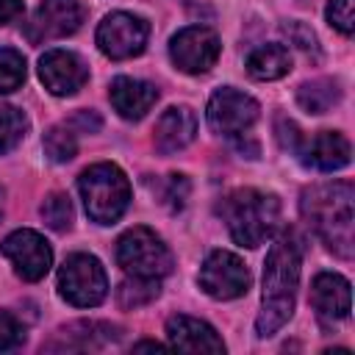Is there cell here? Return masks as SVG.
Instances as JSON below:
<instances>
[{"instance_id": "6da1fadb", "label": "cell", "mask_w": 355, "mask_h": 355, "mask_svg": "<svg viewBox=\"0 0 355 355\" xmlns=\"http://www.w3.org/2000/svg\"><path fill=\"white\" fill-rule=\"evenodd\" d=\"M302 269V241L294 230H283L266 252L263 261V288H261V311L255 319L258 338L275 336L294 313L297 288Z\"/></svg>"}, {"instance_id": "7a4b0ae2", "label": "cell", "mask_w": 355, "mask_h": 355, "mask_svg": "<svg viewBox=\"0 0 355 355\" xmlns=\"http://www.w3.org/2000/svg\"><path fill=\"white\" fill-rule=\"evenodd\" d=\"M355 186L349 180L313 183L300 197V214L308 227L322 239V244L349 261L355 250V214H352Z\"/></svg>"}, {"instance_id": "3957f363", "label": "cell", "mask_w": 355, "mask_h": 355, "mask_svg": "<svg viewBox=\"0 0 355 355\" xmlns=\"http://www.w3.org/2000/svg\"><path fill=\"white\" fill-rule=\"evenodd\" d=\"M216 211L227 225L233 241L250 250L263 244L280 222V200L258 189H236L225 194Z\"/></svg>"}, {"instance_id": "277c9868", "label": "cell", "mask_w": 355, "mask_h": 355, "mask_svg": "<svg viewBox=\"0 0 355 355\" xmlns=\"http://www.w3.org/2000/svg\"><path fill=\"white\" fill-rule=\"evenodd\" d=\"M78 191L92 222L114 225L130 202V183L116 164H92L78 178Z\"/></svg>"}, {"instance_id": "5b68a950", "label": "cell", "mask_w": 355, "mask_h": 355, "mask_svg": "<svg viewBox=\"0 0 355 355\" xmlns=\"http://www.w3.org/2000/svg\"><path fill=\"white\" fill-rule=\"evenodd\" d=\"M116 263L133 277H166L175 266L169 247L150 227H130L116 241Z\"/></svg>"}, {"instance_id": "8992f818", "label": "cell", "mask_w": 355, "mask_h": 355, "mask_svg": "<svg viewBox=\"0 0 355 355\" xmlns=\"http://www.w3.org/2000/svg\"><path fill=\"white\" fill-rule=\"evenodd\" d=\"M58 294L75 308H94L108 294L103 263L89 252L69 255L58 269Z\"/></svg>"}, {"instance_id": "52a82bcc", "label": "cell", "mask_w": 355, "mask_h": 355, "mask_svg": "<svg viewBox=\"0 0 355 355\" xmlns=\"http://www.w3.org/2000/svg\"><path fill=\"white\" fill-rule=\"evenodd\" d=\"M197 283L214 300H236V297L247 294L252 277H250L247 263L239 255H233L227 250H214L202 261Z\"/></svg>"}, {"instance_id": "ba28073f", "label": "cell", "mask_w": 355, "mask_h": 355, "mask_svg": "<svg viewBox=\"0 0 355 355\" xmlns=\"http://www.w3.org/2000/svg\"><path fill=\"white\" fill-rule=\"evenodd\" d=\"M147 36H150V25L128 11H114L97 25V47L103 55L114 61L139 55L147 44Z\"/></svg>"}, {"instance_id": "9c48e42d", "label": "cell", "mask_w": 355, "mask_h": 355, "mask_svg": "<svg viewBox=\"0 0 355 355\" xmlns=\"http://www.w3.org/2000/svg\"><path fill=\"white\" fill-rule=\"evenodd\" d=\"M222 53V44H219V36L211 31V28H202V25H189L183 31H178L169 42V58L172 64L186 72V75H202L208 72L216 58Z\"/></svg>"}, {"instance_id": "30bf717a", "label": "cell", "mask_w": 355, "mask_h": 355, "mask_svg": "<svg viewBox=\"0 0 355 355\" xmlns=\"http://www.w3.org/2000/svg\"><path fill=\"white\" fill-rule=\"evenodd\" d=\"M258 111L261 108L250 94L233 86H222L211 94L205 119H208V128L219 136H241L258 119Z\"/></svg>"}, {"instance_id": "8fae6325", "label": "cell", "mask_w": 355, "mask_h": 355, "mask_svg": "<svg viewBox=\"0 0 355 355\" xmlns=\"http://www.w3.org/2000/svg\"><path fill=\"white\" fill-rule=\"evenodd\" d=\"M86 19L83 0H42L33 11L31 22L25 25V36L31 42H50L75 33Z\"/></svg>"}, {"instance_id": "7c38bea8", "label": "cell", "mask_w": 355, "mask_h": 355, "mask_svg": "<svg viewBox=\"0 0 355 355\" xmlns=\"http://www.w3.org/2000/svg\"><path fill=\"white\" fill-rule=\"evenodd\" d=\"M0 252L11 261L14 272L28 283L42 280L53 266V250L44 241V236H39L36 230H14V233H8L3 239V244H0Z\"/></svg>"}, {"instance_id": "4fadbf2b", "label": "cell", "mask_w": 355, "mask_h": 355, "mask_svg": "<svg viewBox=\"0 0 355 355\" xmlns=\"http://www.w3.org/2000/svg\"><path fill=\"white\" fill-rule=\"evenodd\" d=\"M39 80L44 83V89L50 94L69 97V94L80 92L83 83L89 80V67L78 53L55 47L39 58Z\"/></svg>"}, {"instance_id": "5bb4252c", "label": "cell", "mask_w": 355, "mask_h": 355, "mask_svg": "<svg viewBox=\"0 0 355 355\" xmlns=\"http://www.w3.org/2000/svg\"><path fill=\"white\" fill-rule=\"evenodd\" d=\"M300 161L308 166V169H316V172H336V169H344L352 158V147H349V139L338 130H322L316 133L313 139H305L302 147L297 150Z\"/></svg>"}, {"instance_id": "9a60e30c", "label": "cell", "mask_w": 355, "mask_h": 355, "mask_svg": "<svg viewBox=\"0 0 355 355\" xmlns=\"http://www.w3.org/2000/svg\"><path fill=\"white\" fill-rule=\"evenodd\" d=\"M119 338V327L108 322H72L53 333V338L42 347L47 352H86L100 349Z\"/></svg>"}, {"instance_id": "2e32d148", "label": "cell", "mask_w": 355, "mask_h": 355, "mask_svg": "<svg viewBox=\"0 0 355 355\" xmlns=\"http://www.w3.org/2000/svg\"><path fill=\"white\" fill-rule=\"evenodd\" d=\"M311 305L324 324L349 316V280L338 272H319L311 283Z\"/></svg>"}, {"instance_id": "e0dca14e", "label": "cell", "mask_w": 355, "mask_h": 355, "mask_svg": "<svg viewBox=\"0 0 355 355\" xmlns=\"http://www.w3.org/2000/svg\"><path fill=\"white\" fill-rule=\"evenodd\" d=\"M166 338L175 349L183 352H225V341L208 322L183 313L166 319Z\"/></svg>"}, {"instance_id": "ac0fdd59", "label": "cell", "mask_w": 355, "mask_h": 355, "mask_svg": "<svg viewBox=\"0 0 355 355\" xmlns=\"http://www.w3.org/2000/svg\"><path fill=\"white\" fill-rule=\"evenodd\" d=\"M197 136V116L189 105H172L166 108L158 122H155V133H153V141H155V150L161 155H172L183 147H189Z\"/></svg>"}, {"instance_id": "d6986e66", "label": "cell", "mask_w": 355, "mask_h": 355, "mask_svg": "<svg viewBox=\"0 0 355 355\" xmlns=\"http://www.w3.org/2000/svg\"><path fill=\"white\" fill-rule=\"evenodd\" d=\"M108 100L114 105V111L122 116V119H141L158 100V89L147 80H139V78H128V75H119L111 80V89H108Z\"/></svg>"}, {"instance_id": "ffe728a7", "label": "cell", "mask_w": 355, "mask_h": 355, "mask_svg": "<svg viewBox=\"0 0 355 355\" xmlns=\"http://www.w3.org/2000/svg\"><path fill=\"white\" fill-rule=\"evenodd\" d=\"M291 69V53L283 44H261L247 55V72L255 80H277Z\"/></svg>"}, {"instance_id": "44dd1931", "label": "cell", "mask_w": 355, "mask_h": 355, "mask_svg": "<svg viewBox=\"0 0 355 355\" xmlns=\"http://www.w3.org/2000/svg\"><path fill=\"white\" fill-rule=\"evenodd\" d=\"M341 100V86L333 78H316V80H305L297 89V103L302 111L308 114H324L330 111L336 103Z\"/></svg>"}, {"instance_id": "7402d4cb", "label": "cell", "mask_w": 355, "mask_h": 355, "mask_svg": "<svg viewBox=\"0 0 355 355\" xmlns=\"http://www.w3.org/2000/svg\"><path fill=\"white\" fill-rule=\"evenodd\" d=\"M161 294V280L155 277H133L128 275L119 288H116V302L122 308H141L147 302H153Z\"/></svg>"}, {"instance_id": "603a6c76", "label": "cell", "mask_w": 355, "mask_h": 355, "mask_svg": "<svg viewBox=\"0 0 355 355\" xmlns=\"http://www.w3.org/2000/svg\"><path fill=\"white\" fill-rule=\"evenodd\" d=\"M42 147H44V155H47L50 161L67 164V161H72L75 153H78V136H75V130H72L67 122H64V125H53V128L44 133Z\"/></svg>"}, {"instance_id": "cb8c5ba5", "label": "cell", "mask_w": 355, "mask_h": 355, "mask_svg": "<svg viewBox=\"0 0 355 355\" xmlns=\"http://www.w3.org/2000/svg\"><path fill=\"white\" fill-rule=\"evenodd\" d=\"M28 133V116L14 105H0V155L11 153Z\"/></svg>"}, {"instance_id": "d4e9b609", "label": "cell", "mask_w": 355, "mask_h": 355, "mask_svg": "<svg viewBox=\"0 0 355 355\" xmlns=\"http://www.w3.org/2000/svg\"><path fill=\"white\" fill-rule=\"evenodd\" d=\"M39 214H42L44 225H47L50 230H58V233L69 230V227H72V219H75V214H72V202H69V197L61 194V191L47 194L44 202H42V208H39Z\"/></svg>"}, {"instance_id": "484cf974", "label": "cell", "mask_w": 355, "mask_h": 355, "mask_svg": "<svg viewBox=\"0 0 355 355\" xmlns=\"http://www.w3.org/2000/svg\"><path fill=\"white\" fill-rule=\"evenodd\" d=\"M25 80V58L14 47H0V94L19 89Z\"/></svg>"}, {"instance_id": "4316f807", "label": "cell", "mask_w": 355, "mask_h": 355, "mask_svg": "<svg viewBox=\"0 0 355 355\" xmlns=\"http://www.w3.org/2000/svg\"><path fill=\"white\" fill-rule=\"evenodd\" d=\"M324 17L338 33L352 36V31H355V0H327Z\"/></svg>"}, {"instance_id": "83f0119b", "label": "cell", "mask_w": 355, "mask_h": 355, "mask_svg": "<svg viewBox=\"0 0 355 355\" xmlns=\"http://www.w3.org/2000/svg\"><path fill=\"white\" fill-rule=\"evenodd\" d=\"M22 341H25V324L14 313L0 311V352L17 349Z\"/></svg>"}, {"instance_id": "f1b7e54d", "label": "cell", "mask_w": 355, "mask_h": 355, "mask_svg": "<svg viewBox=\"0 0 355 355\" xmlns=\"http://www.w3.org/2000/svg\"><path fill=\"white\" fill-rule=\"evenodd\" d=\"M275 133H277L280 147H283V150H291V153H297V150L302 147V141H305L302 130H300L297 122L288 119V116H277V119H275Z\"/></svg>"}, {"instance_id": "f546056e", "label": "cell", "mask_w": 355, "mask_h": 355, "mask_svg": "<svg viewBox=\"0 0 355 355\" xmlns=\"http://www.w3.org/2000/svg\"><path fill=\"white\" fill-rule=\"evenodd\" d=\"M283 33L288 36L291 44H297V47L305 50V53H311V50L316 53V50H319V47H316V33H313L305 22H286V25H283Z\"/></svg>"}, {"instance_id": "4dcf8cb0", "label": "cell", "mask_w": 355, "mask_h": 355, "mask_svg": "<svg viewBox=\"0 0 355 355\" xmlns=\"http://www.w3.org/2000/svg\"><path fill=\"white\" fill-rule=\"evenodd\" d=\"M67 125L72 130H80V133H94V130H100V116L94 111H78Z\"/></svg>"}, {"instance_id": "1f68e13d", "label": "cell", "mask_w": 355, "mask_h": 355, "mask_svg": "<svg viewBox=\"0 0 355 355\" xmlns=\"http://www.w3.org/2000/svg\"><path fill=\"white\" fill-rule=\"evenodd\" d=\"M22 11H25L22 0H0V25L14 22L17 17H22Z\"/></svg>"}, {"instance_id": "d6a6232c", "label": "cell", "mask_w": 355, "mask_h": 355, "mask_svg": "<svg viewBox=\"0 0 355 355\" xmlns=\"http://www.w3.org/2000/svg\"><path fill=\"white\" fill-rule=\"evenodd\" d=\"M133 349H164V344H158V341H139V344H133Z\"/></svg>"}, {"instance_id": "836d02e7", "label": "cell", "mask_w": 355, "mask_h": 355, "mask_svg": "<svg viewBox=\"0 0 355 355\" xmlns=\"http://www.w3.org/2000/svg\"><path fill=\"white\" fill-rule=\"evenodd\" d=\"M0 219H3V189H0Z\"/></svg>"}]
</instances>
